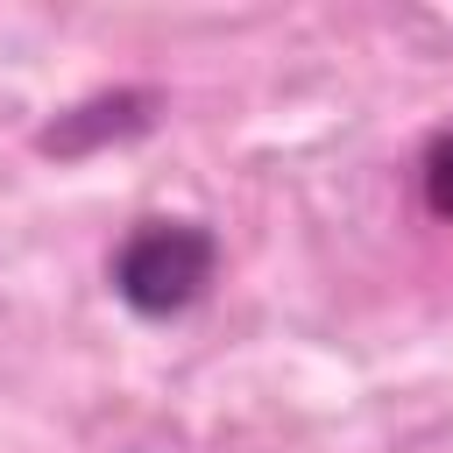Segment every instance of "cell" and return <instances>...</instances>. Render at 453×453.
Listing matches in <instances>:
<instances>
[{
	"instance_id": "cell-1",
	"label": "cell",
	"mask_w": 453,
	"mask_h": 453,
	"mask_svg": "<svg viewBox=\"0 0 453 453\" xmlns=\"http://www.w3.org/2000/svg\"><path fill=\"white\" fill-rule=\"evenodd\" d=\"M212 269H219V241L198 219H142L113 248V262H106L113 297L134 319H177V311H191L212 290Z\"/></svg>"
},
{
	"instance_id": "cell-2",
	"label": "cell",
	"mask_w": 453,
	"mask_h": 453,
	"mask_svg": "<svg viewBox=\"0 0 453 453\" xmlns=\"http://www.w3.org/2000/svg\"><path fill=\"white\" fill-rule=\"evenodd\" d=\"M156 106H163V92H149V85L92 92V99L64 106V113L35 134V149L57 156V163H71V156H92V149H106V142H134V134L156 127Z\"/></svg>"
},
{
	"instance_id": "cell-3",
	"label": "cell",
	"mask_w": 453,
	"mask_h": 453,
	"mask_svg": "<svg viewBox=\"0 0 453 453\" xmlns=\"http://www.w3.org/2000/svg\"><path fill=\"white\" fill-rule=\"evenodd\" d=\"M418 191H425V212L432 219H453V127L432 134V149L418 163Z\"/></svg>"
}]
</instances>
